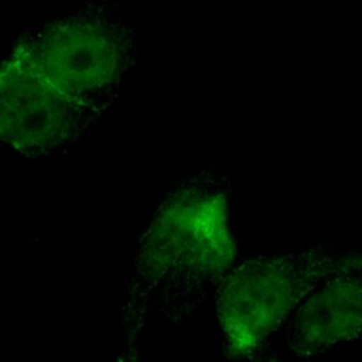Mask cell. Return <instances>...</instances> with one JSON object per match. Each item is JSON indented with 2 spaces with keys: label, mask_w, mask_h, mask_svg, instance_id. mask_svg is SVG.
Listing matches in <instances>:
<instances>
[{
  "label": "cell",
  "mask_w": 362,
  "mask_h": 362,
  "mask_svg": "<svg viewBox=\"0 0 362 362\" xmlns=\"http://www.w3.org/2000/svg\"><path fill=\"white\" fill-rule=\"evenodd\" d=\"M230 178L205 167L160 201L136 247L120 310L119 351L137 355L150 322L178 325L236 264Z\"/></svg>",
  "instance_id": "obj_1"
},
{
  "label": "cell",
  "mask_w": 362,
  "mask_h": 362,
  "mask_svg": "<svg viewBox=\"0 0 362 362\" xmlns=\"http://www.w3.org/2000/svg\"><path fill=\"white\" fill-rule=\"evenodd\" d=\"M361 255L317 245L235 264L215 293L229 354L250 358L259 352L322 279Z\"/></svg>",
  "instance_id": "obj_2"
},
{
  "label": "cell",
  "mask_w": 362,
  "mask_h": 362,
  "mask_svg": "<svg viewBox=\"0 0 362 362\" xmlns=\"http://www.w3.org/2000/svg\"><path fill=\"white\" fill-rule=\"evenodd\" d=\"M38 71L74 102L106 113L136 64L134 37L105 6L47 20L21 37Z\"/></svg>",
  "instance_id": "obj_3"
},
{
  "label": "cell",
  "mask_w": 362,
  "mask_h": 362,
  "mask_svg": "<svg viewBox=\"0 0 362 362\" xmlns=\"http://www.w3.org/2000/svg\"><path fill=\"white\" fill-rule=\"evenodd\" d=\"M0 89L1 141L24 157L66 150L103 116L58 90L38 71L21 38L3 61Z\"/></svg>",
  "instance_id": "obj_4"
},
{
  "label": "cell",
  "mask_w": 362,
  "mask_h": 362,
  "mask_svg": "<svg viewBox=\"0 0 362 362\" xmlns=\"http://www.w3.org/2000/svg\"><path fill=\"white\" fill-rule=\"evenodd\" d=\"M290 358H315L362 339V255L322 279L269 339Z\"/></svg>",
  "instance_id": "obj_5"
}]
</instances>
